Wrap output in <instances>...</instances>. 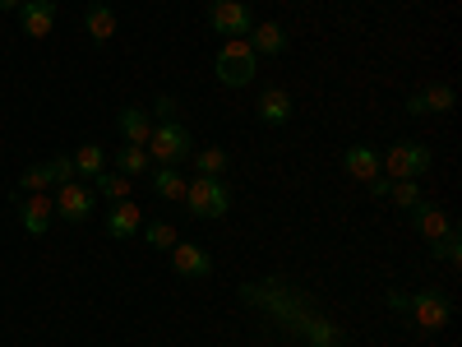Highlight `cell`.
Returning <instances> with one entry per match:
<instances>
[{"mask_svg":"<svg viewBox=\"0 0 462 347\" xmlns=\"http://www.w3.org/2000/svg\"><path fill=\"white\" fill-rule=\"evenodd\" d=\"M130 176H93V195H102V200H111V204H121V200H130Z\"/></svg>","mask_w":462,"mask_h":347,"instance_id":"7402d4cb","label":"cell"},{"mask_svg":"<svg viewBox=\"0 0 462 347\" xmlns=\"http://www.w3.org/2000/svg\"><path fill=\"white\" fill-rule=\"evenodd\" d=\"M453 89L448 84H430V89H420V93H411L407 98V111L411 116H426V111H453Z\"/></svg>","mask_w":462,"mask_h":347,"instance_id":"5bb4252c","label":"cell"},{"mask_svg":"<svg viewBox=\"0 0 462 347\" xmlns=\"http://www.w3.org/2000/svg\"><path fill=\"white\" fill-rule=\"evenodd\" d=\"M143 148H148L152 167H176V163H185L189 153H195V139H189V130L180 121H158Z\"/></svg>","mask_w":462,"mask_h":347,"instance_id":"7a4b0ae2","label":"cell"},{"mask_svg":"<svg viewBox=\"0 0 462 347\" xmlns=\"http://www.w3.org/2000/svg\"><path fill=\"white\" fill-rule=\"evenodd\" d=\"M139 231H143V241H148L152 250H171V246L180 241V237H176V227H171V222H143Z\"/></svg>","mask_w":462,"mask_h":347,"instance_id":"603a6c76","label":"cell"},{"mask_svg":"<svg viewBox=\"0 0 462 347\" xmlns=\"http://www.w3.org/2000/svg\"><path fill=\"white\" fill-rule=\"evenodd\" d=\"M84 33L93 37V42H111V37H116V10L102 5V0H97V5H88V14H84Z\"/></svg>","mask_w":462,"mask_h":347,"instance_id":"e0dca14e","label":"cell"},{"mask_svg":"<svg viewBox=\"0 0 462 347\" xmlns=\"http://www.w3.org/2000/svg\"><path fill=\"white\" fill-rule=\"evenodd\" d=\"M189 158H195L199 176H222V172H226V153H222V148H195Z\"/></svg>","mask_w":462,"mask_h":347,"instance_id":"cb8c5ba5","label":"cell"},{"mask_svg":"<svg viewBox=\"0 0 462 347\" xmlns=\"http://www.w3.org/2000/svg\"><path fill=\"white\" fill-rule=\"evenodd\" d=\"M407 305H411V296H407V292H389V311L407 315Z\"/></svg>","mask_w":462,"mask_h":347,"instance_id":"4dcf8cb0","label":"cell"},{"mask_svg":"<svg viewBox=\"0 0 462 347\" xmlns=\"http://www.w3.org/2000/svg\"><path fill=\"white\" fill-rule=\"evenodd\" d=\"M116 167H121V176H148L152 172V158H148V148L143 144H125L121 153H116Z\"/></svg>","mask_w":462,"mask_h":347,"instance_id":"ac0fdd59","label":"cell"},{"mask_svg":"<svg viewBox=\"0 0 462 347\" xmlns=\"http://www.w3.org/2000/svg\"><path fill=\"white\" fill-rule=\"evenodd\" d=\"M254 111H259L263 126H287V121H291V98H287V89H263L259 102H254Z\"/></svg>","mask_w":462,"mask_h":347,"instance_id":"7c38bea8","label":"cell"},{"mask_svg":"<svg viewBox=\"0 0 462 347\" xmlns=\"http://www.w3.org/2000/svg\"><path fill=\"white\" fill-rule=\"evenodd\" d=\"M152 190H158L162 200H185V176L176 167H152Z\"/></svg>","mask_w":462,"mask_h":347,"instance_id":"44dd1931","label":"cell"},{"mask_svg":"<svg viewBox=\"0 0 462 347\" xmlns=\"http://www.w3.org/2000/svg\"><path fill=\"white\" fill-rule=\"evenodd\" d=\"M23 5V0H0V10H19Z\"/></svg>","mask_w":462,"mask_h":347,"instance_id":"1f68e13d","label":"cell"},{"mask_svg":"<svg viewBox=\"0 0 462 347\" xmlns=\"http://www.w3.org/2000/svg\"><path fill=\"white\" fill-rule=\"evenodd\" d=\"M245 42H250V52H254L259 61H263V56H282V52H287V28L273 23V19H268V23H254Z\"/></svg>","mask_w":462,"mask_h":347,"instance_id":"30bf717a","label":"cell"},{"mask_svg":"<svg viewBox=\"0 0 462 347\" xmlns=\"http://www.w3.org/2000/svg\"><path fill=\"white\" fill-rule=\"evenodd\" d=\"M389 185H393V176H374V181H370L365 190H370L374 200H389Z\"/></svg>","mask_w":462,"mask_h":347,"instance_id":"f546056e","label":"cell"},{"mask_svg":"<svg viewBox=\"0 0 462 347\" xmlns=\"http://www.w3.org/2000/svg\"><path fill=\"white\" fill-rule=\"evenodd\" d=\"M435 255H439L444 264H457V259H462V241H457V227L448 231V237H439V241H435Z\"/></svg>","mask_w":462,"mask_h":347,"instance_id":"4316f807","label":"cell"},{"mask_svg":"<svg viewBox=\"0 0 462 347\" xmlns=\"http://www.w3.org/2000/svg\"><path fill=\"white\" fill-rule=\"evenodd\" d=\"M389 200H393L402 213H411V209L420 204V181H393V185H389Z\"/></svg>","mask_w":462,"mask_h":347,"instance_id":"d4e9b609","label":"cell"},{"mask_svg":"<svg viewBox=\"0 0 462 347\" xmlns=\"http://www.w3.org/2000/svg\"><path fill=\"white\" fill-rule=\"evenodd\" d=\"M47 5H60V0H47Z\"/></svg>","mask_w":462,"mask_h":347,"instance_id":"d6a6232c","label":"cell"},{"mask_svg":"<svg viewBox=\"0 0 462 347\" xmlns=\"http://www.w3.org/2000/svg\"><path fill=\"white\" fill-rule=\"evenodd\" d=\"M407 315L416 320V329H426V333H439L448 324V301L439 292H416L411 305H407Z\"/></svg>","mask_w":462,"mask_h":347,"instance_id":"52a82bcc","label":"cell"},{"mask_svg":"<svg viewBox=\"0 0 462 347\" xmlns=\"http://www.w3.org/2000/svg\"><path fill=\"white\" fill-rule=\"evenodd\" d=\"M69 158H74V172L88 176V181L106 172V153H102V144H79V148L69 153Z\"/></svg>","mask_w":462,"mask_h":347,"instance_id":"d6986e66","label":"cell"},{"mask_svg":"<svg viewBox=\"0 0 462 347\" xmlns=\"http://www.w3.org/2000/svg\"><path fill=\"white\" fill-rule=\"evenodd\" d=\"M430 148L426 144H393L389 153L379 158V172L383 176H393V181H420L430 172Z\"/></svg>","mask_w":462,"mask_h":347,"instance_id":"277c9868","label":"cell"},{"mask_svg":"<svg viewBox=\"0 0 462 347\" xmlns=\"http://www.w3.org/2000/svg\"><path fill=\"white\" fill-rule=\"evenodd\" d=\"M171 268H176L180 278H213V259L195 241H176L171 246Z\"/></svg>","mask_w":462,"mask_h":347,"instance_id":"ba28073f","label":"cell"},{"mask_svg":"<svg viewBox=\"0 0 462 347\" xmlns=\"http://www.w3.org/2000/svg\"><path fill=\"white\" fill-rule=\"evenodd\" d=\"M51 218H56V204H51V195H28V200L19 204V222H23V231H28V237H47Z\"/></svg>","mask_w":462,"mask_h":347,"instance_id":"9c48e42d","label":"cell"},{"mask_svg":"<svg viewBox=\"0 0 462 347\" xmlns=\"http://www.w3.org/2000/svg\"><path fill=\"white\" fill-rule=\"evenodd\" d=\"M254 70H259V56L250 52L245 37H226V42L217 47V61H213V74H217V84L226 89H241L254 80Z\"/></svg>","mask_w":462,"mask_h":347,"instance_id":"6da1fadb","label":"cell"},{"mask_svg":"<svg viewBox=\"0 0 462 347\" xmlns=\"http://www.w3.org/2000/svg\"><path fill=\"white\" fill-rule=\"evenodd\" d=\"M121 135H125L130 144H148V135H152V116H148L143 107H125V111H121Z\"/></svg>","mask_w":462,"mask_h":347,"instance_id":"ffe728a7","label":"cell"},{"mask_svg":"<svg viewBox=\"0 0 462 347\" xmlns=\"http://www.w3.org/2000/svg\"><path fill=\"white\" fill-rule=\"evenodd\" d=\"M139 227H143V218H139V204H130V200H121V204L106 213V231H111L116 241H130Z\"/></svg>","mask_w":462,"mask_h":347,"instance_id":"2e32d148","label":"cell"},{"mask_svg":"<svg viewBox=\"0 0 462 347\" xmlns=\"http://www.w3.org/2000/svg\"><path fill=\"white\" fill-rule=\"evenodd\" d=\"M185 209L199 222H213V218H226L231 195H226V185L217 176H195V181H185Z\"/></svg>","mask_w":462,"mask_h":347,"instance_id":"3957f363","label":"cell"},{"mask_svg":"<svg viewBox=\"0 0 462 347\" xmlns=\"http://www.w3.org/2000/svg\"><path fill=\"white\" fill-rule=\"evenodd\" d=\"M19 19H23V33L28 37H47L51 23H56V5H47V0H23Z\"/></svg>","mask_w":462,"mask_h":347,"instance_id":"9a60e30c","label":"cell"},{"mask_svg":"<svg viewBox=\"0 0 462 347\" xmlns=\"http://www.w3.org/2000/svg\"><path fill=\"white\" fill-rule=\"evenodd\" d=\"M51 176H56V185H65V181H74V176H79V172H74V158H69V153L51 158Z\"/></svg>","mask_w":462,"mask_h":347,"instance_id":"83f0119b","label":"cell"},{"mask_svg":"<svg viewBox=\"0 0 462 347\" xmlns=\"http://www.w3.org/2000/svg\"><path fill=\"white\" fill-rule=\"evenodd\" d=\"M411 222H416V231H420V237H426L430 246H435L439 237H448V231H453L448 213H444V209H435V204H426V200H420V204L411 209Z\"/></svg>","mask_w":462,"mask_h":347,"instance_id":"8fae6325","label":"cell"},{"mask_svg":"<svg viewBox=\"0 0 462 347\" xmlns=\"http://www.w3.org/2000/svg\"><path fill=\"white\" fill-rule=\"evenodd\" d=\"M342 167L352 172L361 185H370L374 176H383V172H379V153L365 148V144H352V148H346V153H342Z\"/></svg>","mask_w":462,"mask_h":347,"instance_id":"4fadbf2b","label":"cell"},{"mask_svg":"<svg viewBox=\"0 0 462 347\" xmlns=\"http://www.w3.org/2000/svg\"><path fill=\"white\" fill-rule=\"evenodd\" d=\"M152 111H158V121H176V98H158V102H152Z\"/></svg>","mask_w":462,"mask_h":347,"instance_id":"f1b7e54d","label":"cell"},{"mask_svg":"<svg viewBox=\"0 0 462 347\" xmlns=\"http://www.w3.org/2000/svg\"><path fill=\"white\" fill-rule=\"evenodd\" d=\"M19 185L28 190V195H47V185H56V176H51V163H42V167H28V172L19 176Z\"/></svg>","mask_w":462,"mask_h":347,"instance_id":"484cf974","label":"cell"},{"mask_svg":"<svg viewBox=\"0 0 462 347\" xmlns=\"http://www.w3.org/2000/svg\"><path fill=\"white\" fill-rule=\"evenodd\" d=\"M208 23H213L222 37H250L254 14H250L245 0H213V5H208Z\"/></svg>","mask_w":462,"mask_h":347,"instance_id":"5b68a950","label":"cell"},{"mask_svg":"<svg viewBox=\"0 0 462 347\" xmlns=\"http://www.w3.org/2000/svg\"><path fill=\"white\" fill-rule=\"evenodd\" d=\"M56 213L60 218H69V222H84V218H93V209H97V195H93V185H79V181H65L60 190H56Z\"/></svg>","mask_w":462,"mask_h":347,"instance_id":"8992f818","label":"cell"}]
</instances>
